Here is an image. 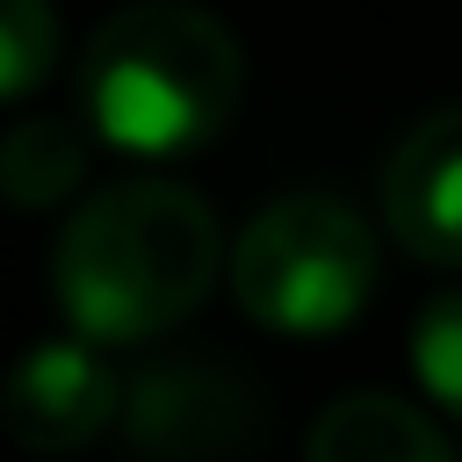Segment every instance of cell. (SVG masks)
<instances>
[{
	"mask_svg": "<svg viewBox=\"0 0 462 462\" xmlns=\"http://www.w3.org/2000/svg\"><path fill=\"white\" fill-rule=\"evenodd\" d=\"M224 267L209 202L180 180H123L79 202L51 253L58 310L94 346H137L202 310Z\"/></svg>",
	"mask_w": 462,
	"mask_h": 462,
	"instance_id": "cell-1",
	"label": "cell"
},
{
	"mask_svg": "<svg viewBox=\"0 0 462 462\" xmlns=\"http://www.w3.org/2000/svg\"><path fill=\"white\" fill-rule=\"evenodd\" d=\"M238 36L195 0H137L108 14L79 58L87 130L130 159H188L238 116Z\"/></svg>",
	"mask_w": 462,
	"mask_h": 462,
	"instance_id": "cell-2",
	"label": "cell"
},
{
	"mask_svg": "<svg viewBox=\"0 0 462 462\" xmlns=\"http://www.w3.org/2000/svg\"><path fill=\"white\" fill-rule=\"evenodd\" d=\"M375 231L339 195H274L231 245V296L253 325L289 339L346 332L375 296Z\"/></svg>",
	"mask_w": 462,
	"mask_h": 462,
	"instance_id": "cell-3",
	"label": "cell"
},
{
	"mask_svg": "<svg viewBox=\"0 0 462 462\" xmlns=\"http://www.w3.org/2000/svg\"><path fill=\"white\" fill-rule=\"evenodd\" d=\"M123 426H130V448L152 455V462H217L231 448L253 440L260 426V397L224 375V368H144L130 390H123Z\"/></svg>",
	"mask_w": 462,
	"mask_h": 462,
	"instance_id": "cell-4",
	"label": "cell"
},
{
	"mask_svg": "<svg viewBox=\"0 0 462 462\" xmlns=\"http://www.w3.org/2000/svg\"><path fill=\"white\" fill-rule=\"evenodd\" d=\"M123 411V390L94 339H43L7 383V426L29 455H72Z\"/></svg>",
	"mask_w": 462,
	"mask_h": 462,
	"instance_id": "cell-5",
	"label": "cell"
},
{
	"mask_svg": "<svg viewBox=\"0 0 462 462\" xmlns=\"http://www.w3.org/2000/svg\"><path fill=\"white\" fill-rule=\"evenodd\" d=\"M383 217L426 267H462V101L397 137L383 166Z\"/></svg>",
	"mask_w": 462,
	"mask_h": 462,
	"instance_id": "cell-6",
	"label": "cell"
},
{
	"mask_svg": "<svg viewBox=\"0 0 462 462\" xmlns=\"http://www.w3.org/2000/svg\"><path fill=\"white\" fill-rule=\"evenodd\" d=\"M303 462H462V455L419 404H404L390 390H354L318 411Z\"/></svg>",
	"mask_w": 462,
	"mask_h": 462,
	"instance_id": "cell-7",
	"label": "cell"
},
{
	"mask_svg": "<svg viewBox=\"0 0 462 462\" xmlns=\"http://www.w3.org/2000/svg\"><path fill=\"white\" fill-rule=\"evenodd\" d=\"M79 173H87V144L58 116H36L0 144V180H7L14 209H51L58 195L79 188Z\"/></svg>",
	"mask_w": 462,
	"mask_h": 462,
	"instance_id": "cell-8",
	"label": "cell"
},
{
	"mask_svg": "<svg viewBox=\"0 0 462 462\" xmlns=\"http://www.w3.org/2000/svg\"><path fill=\"white\" fill-rule=\"evenodd\" d=\"M411 368H419L426 397L462 419V289L433 296L419 310V325H411Z\"/></svg>",
	"mask_w": 462,
	"mask_h": 462,
	"instance_id": "cell-9",
	"label": "cell"
},
{
	"mask_svg": "<svg viewBox=\"0 0 462 462\" xmlns=\"http://www.w3.org/2000/svg\"><path fill=\"white\" fill-rule=\"evenodd\" d=\"M51 51H58V14L43 0H0V79H7L0 94L7 101H22V94L43 87Z\"/></svg>",
	"mask_w": 462,
	"mask_h": 462,
	"instance_id": "cell-10",
	"label": "cell"
}]
</instances>
